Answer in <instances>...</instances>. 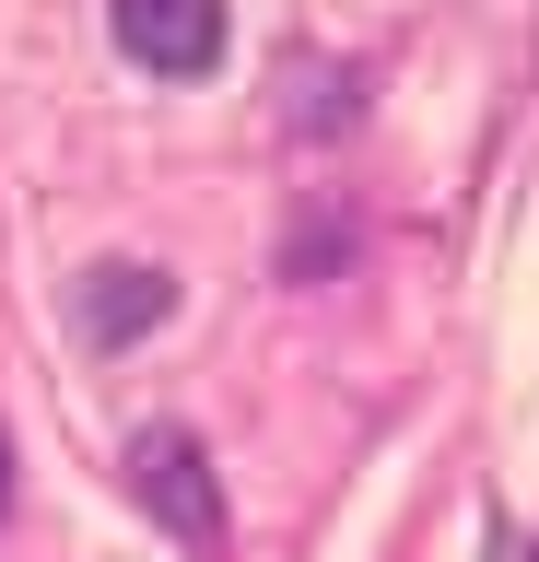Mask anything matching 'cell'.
<instances>
[{"label": "cell", "instance_id": "6da1fadb", "mask_svg": "<svg viewBox=\"0 0 539 562\" xmlns=\"http://www.w3.org/2000/svg\"><path fill=\"white\" fill-rule=\"evenodd\" d=\"M130 492H142L165 527H177L188 551H223V492H212V457H200V434L153 422L142 446H130Z\"/></svg>", "mask_w": 539, "mask_h": 562}, {"label": "cell", "instance_id": "7a4b0ae2", "mask_svg": "<svg viewBox=\"0 0 539 562\" xmlns=\"http://www.w3.org/2000/svg\"><path fill=\"white\" fill-rule=\"evenodd\" d=\"M117 47L153 70V82H200L223 70V0H106Z\"/></svg>", "mask_w": 539, "mask_h": 562}, {"label": "cell", "instance_id": "3957f363", "mask_svg": "<svg viewBox=\"0 0 539 562\" xmlns=\"http://www.w3.org/2000/svg\"><path fill=\"white\" fill-rule=\"evenodd\" d=\"M165 305H177V281H165V270H142V258H106V270L82 281V340H94V351H130Z\"/></svg>", "mask_w": 539, "mask_h": 562}, {"label": "cell", "instance_id": "277c9868", "mask_svg": "<svg viewBox=\"0 0 539 562\" xmlns=\"http://www.w3.org/2000/svg\"><path fill=\"white\" fill-rule=\"evenodd\" d=\"M0 504H12V469H0Z\"/></svg>", "mask_w": 539, "mask_h": 562}]
</instances>
